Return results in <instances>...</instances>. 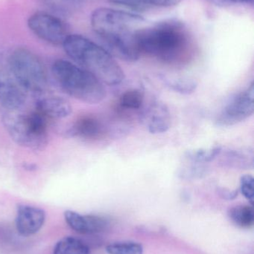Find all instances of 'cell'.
<instances>
[{"instance_id":"cell-13","label":"cell","mask_w":254,"mask_h":254,"mask_svg":"<svg viewBox=\"0 0 254 254\" xmlns=\"http://www.w3.org/2000/svg\"><path fill=\"white\" fill-rule=\"evenodd\" d=\"M105 133V127L100 119L91 115L78 119L67 130L66 134L71 137L98 139Z\"/></svg>"},{"instance_id":"cell-8","label":"cell","mask_w":254,"mask_h":254,"mask_svg":"<svg viewBox=\"0 0 254 254\" xmlns=\"http://www.w3.org/2000/svg\"><path fill=\"white\" fill-rule=\"evenodd\" d=\"M27 95L10 69L7 55L0 54V104L7 111L20 110L26 102Z\"/></svg>"},{"instance_id":"cell-23","label":"cell","mask_w":254,"mask_h":254,"mask_svg":"<svg viewBox=\"0 0 254 254\" xmlns=\"http://www.w3.org/2000/svg\"><path fill=\"white\" fill-rule=\"evenodd\" d=\"M166 84L171 90L182 95H190L196 90L198 83L190 79H167L164 78Z\"/></svg>"},{"instance_id":"cell-11","label":"cell","mask_w":254,"mask_h":254,"mask_svg":"<svg viewBox=\"0 0 254 254\" xmlns=\"http://www.w3.org/2000/svg\"><path fill=\"white\" fill-rule=\"evenodd\" d=\"M64 219L69 226L81 234H98L105 229L107 221L93 215H82L72 210L64 213Z\"/></svg>"},{"instance_id":"cell-15","label":"cell","mask_w":254,"mask_h":254,"mask_svg":"<svg viewBox=\"0 0 254 254\" xmlns=\"http://www.w3.org/2000/svg\"><path fill=\"white\" fill-rule=\"evenodd\" d=\"M171 127L169 114L164 104H158L151 110L148 128L152 134H161L168 131Z\"/></svg>"},{"instance_id":"cell-5","label":"cell","mask_w":254,"mask_h":254,"mask_svg":"<svg viewBox=\"0 0 254 254\" xmlns=\"http://www.w3.org/2000/svg\"><path fill=\"white\" fill-rule=\"evenodd\" d=\"M13 75L28 94L37 97L46 93L47 76L41 60L25 48H17L7 55Z\"/></svg>"},{"instance_id":"cell-26","label":"cell","mask_w":254,"mask_h":254,"mask_svg":"<svg viewBox=\"0 0 254 254\" xmlns=\"http://www.w3.org/2000/svg\"><path fill=\"white\" fill-rule=\"evenodd\" d=\"M219 193H220L221 196L223 197L225 199H234L238 195V191L230 190L222 188V189L219 190Z\"/></svg>"},{"instance_id":"cell-16","label":"cell","mask_w":254,"mask_h":254,"mask_svg":"<svg viewBox=\"0 0 254 254\" xmlns=\"http://www.w3.org/2000/svg\"><path fill=\"white\" fill-rule=\"evenodd\" d=\"M50 10V13L59 16L67 17L77 13L85 0H40Z\"/></svg>"},{"instance_id":"cell-14","label":"cell","mask_w":254,"mask_h":254,"mask_svg":"<svg viewBox=\"0 0 254 254\" xmlns=\"http://www.w3.org/2000/svg\"><path fill=\"white\" fill-rule=\"evenodd\" d=\"M224 165L239 170H249L254 167L252 151L231 149L225 152L222 158Z\"/></svg>"},{"instance_id":"cell-19","label":"cell","mask_w":254,"mask_h":254,"mask_svg":"<svg viewBox=\"0 0 254 254\" xmlns=\"http://www.w3.org/2000/svg\"><path fill=\"white\" fill-rule=\"evenodd\" d=\"M53 254H89V249L79 239L67 237L57 243Z\"/></svg>"},{"instance_id":"cell-22","label":"cell","mask_w":254,"mask_h":254,"mask_svg":"<svg viewBox=\"0 0 254 254\" xmlns=\"http://www.w3.org/2000/svg\"><path fill=\"white\" fill-rule=\"evenodd\" d=\"M106 252L109 254H143V248L135 242H117L109 244Z\"/></svg>"},{"instance_id":"cell-2","label":"cell","mask_w":254,"mask_h":254,"mask_svg":"<svg viewBox=\"0 0 254 254\" xmlns=\"http://www.w3.org/2000/svg\"><path fill=\"white\" fill-rule=\"evenodd\" d=\"M137 48L142 54L154 57L164 62L177 61L187 46V34L184 26L177 21H165L136 32Z\"/></svg>"},{"instance_id":"cell-25","label":"cell","mask_w":254,"mask_h":254,"mask_svg":"<svg viewBox=\"0 0 254 254\" xmlns=\"http://www.w3.org/2000/svg\"><path fill=\"white\" fill-rule=\"evenodd\" d=\"M207 173L206 167L202 166H192L183 168L179 171L178 176L183 179H195L202 178Z\"/></svg>"},{"instance_id":"cell-3","label":"cell","mask_w":254,"mask_h":254,"mask_svg":"<svg viewBox=\"0 0 254 254\" xmlns=\"http://www.w3.org/2000/svg\"><path fill=\"white\" fill-rule=\"evenodd\" d=\"M52 73L64 92L82 102L97 104L106 98L104 84L74 63L57 60L52 64Z\"/></svg>"},{"instance_id":"cell-9","label":"cell","mask_w":254,"mask_h":254,"mask_svg":"<svg viewBox=\"0 0 254 254\" xmlns=\"http://www.w3.org/2000/svg\"><path fill=\"white\" fill-rule=\"evenodd\" d=\"M254 113V83L231 98L216 119L219 127H231L244 122Z\"/></svg>"},{"instance_id":"cell-20","label":"cell","mask_w":254,"mask_h":254,"mask_svg":"<svg viewBox=\"0 0 254 254\" xmlns=\"http://www.w3.org/2000/svg\"><path fill=\"white\" fill-rule=\"evenodd\" d=\"M222 152V146L217 145L209 149H198L187 151L185 153V157L192 162L202 164L213 161L221 155Z\"/></svg>"},{"instance_id":"cell-6","label":"cell","mask_w":254,"mask_h":254,"mask_svg":"<svg viewBox=\"0 0 254 254\" xmlns=\"http://www.w3.org/2000/svg\"><path fill=\"white\" fill-rule=\"evenodd\" d=\"M144 21L138 13L111 7H98L90 16L91 26L101 41L131 34Z\"/></svg>"},{"instance_id":"cell-1","label":"cell","mask_w":254,"mask_h":254,"mask_svg":"<svg viewBox=\"0 0 254 254\" xmlns=\"http://www.w3.org/2000/svg\"><path fill=\"white\" fill-rule=\"evenodd\" d=\"M62 46L76 65L95 76L103 84L116 86L125 79V73L113 56L86 37L70 34Z\"/></svg>"},{"instance_id":"cell-12","label":"cell","mask_w":254,"mask_h":254,"mask_svg":"<svg viewBox=\"0 0 254 254\" xmlns=\"http://www.w3.org/2000/svg\"><path fill=\"white\" fill-rule=\"evenodd\" d=\"M35 109L47 119H63L72 113V107L65 98L46 93L36 97Z\"/></svg>"},{"instance_id":"cell-21","label":"cell","mask_w":254,"mask_h":254,"mask_svg":"<svg viewBox=\"0 0 254 254\" xmlns=\"http://www.w3.org/2000/svg\"><path fill=\"white\" fill-rule=\"evenodd\" d=\"M119 102L120 107L125 110H140L144 103V92L139 89H128L122 94Z\"/></svg>"},{"instance_id":"cell-27","label":"cell","mask_w":254,"mask_h":254,"mask_svg":"<svg viewBox=\"0 0 254 254\" xmlns=\"http://www.w3.org/2000/svg\"><path fill=\"white\" fill-rule=\"evenodd\" d=\"M231 1H236V2H249V1H252V0H231Z\"/></svg>"},{"instance_id":"cell-4","label":"cell","mask_w":254,"mask_h":254,"mask_svg":"<svg viewBox=\"0 0 254 254\" xmlns=\"http://www.w3.org/2000/svg\"><path fill=\"white\" fill-rule=\"evenodd\" d=\"M7 111L2 123L10 138L19 146L34 151L43 150L48 143V119L37 110Z\"/></svg>"},{"instance_id":"cell-18","label":"cell","mask_w":254,"mask_h":254,"mask_svg":"<svg viewBox=\"0 0 254 254\" xmlns=\"http://www.w3.org/2000/svg\"><path fill=\"white\" fill-rule=\"evenodd\" d=\"M228 216L233 222L242 228H250L254 223V210L252 205L241 204L231 207Z\"/></svg>"},{"instance_id":"cell-24","label":"cell","mask_w":254,"mask_h":254,"mask_svg":"<svg viewBox=\"0 0 254 254\" xmlns=\"http://www.w3.org/2000/svg\"><path fill=\"white\" fill-rule=\"evenodd\" d=\"M240 192L253 205L254 200V179L251 175H245L240 179Z\"/></svg>"},{"instance_id":"cell-7","label":"cell","mask_w":254,"mask_h":254,"mask_svg":"<svg viewBox=\"0 0 254 254\" xmlns=\"http://www.w3.org/2000/svg\"><path fill=\"white\" fill-rule=\"evenodd\" d=\"M27 25L36 37L54 46H62L70 34L68 26L62 18L50 12L33 13L28 17Z\"/></svg>"},{"instance_id":"cell-10","label":"cell","mask_w":254,"mask_h":254,"mask_svg":"<svg viewBox=\"0 0 254 254\" xmlns=\"http://www.w3.org/2000/svg\"><path fill=\"white\" fill-rule=\"evenodd\" d=\"M46 220L44 210L30 205H19L16 210V228L22 237H28L37 234Z\"/></svg>"},{"instance_id":"cell-17","label":"cell","mask_w":254,"mask_h":254,"mask_svg":"<svg viewBox=\"0 0 254 254\" xmlns=\"http://www.w3.org/2000/svg\"><path fill=\"white\" fill-rule=\"evenodd\" d=\"M110 2L136 10L169 7L177 5L181 0H108Z\"/></svg>"}]
</instances>
